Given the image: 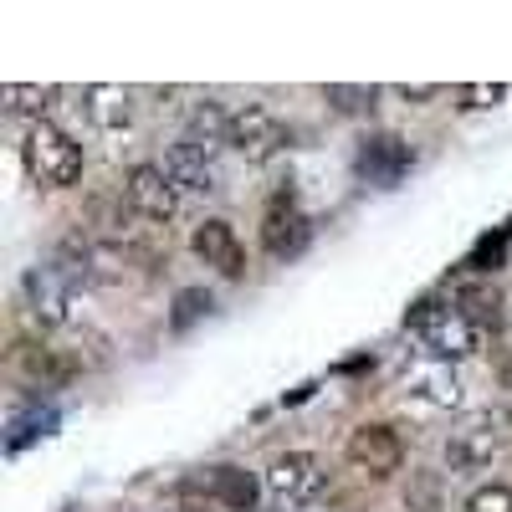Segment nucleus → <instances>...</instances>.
<instances>
[{
    "mask_svg": "<svg viewBox=\"0 0 512 512\" xmlns=\"http://www.w3.org/2000/svg\"><path fill=\"white\" fill-rule=\"evenodd\" d=\"M502 246H507V231L482 236V241L472 246V262H466V267H477V272H497V267H502Z\"/></svg>",
    "mask_w": 512,
    "mask_h": 512,
    "instance_id": "obj_24",
    "label": "nucleus"
},
{
    "mask_svg": "<svg viewBox=\"0 0 512 512\" xmlns=\"http://www.w3.org/2000/svg\"><path fill=\"white\" fill-rule=\"evenodd\" d=\"M282 144H287V128H282V118H277L272 108L246 103V108L231 113V149H236L246 164H267Z\"/></svg>",
    "mask_w": 512,
    "mask_h": 512,
    "instance_id": "obj_4",
    "label": "nucleus"
},
{
    "mask_svg": "<svg viewBox=\"0 0 512 512\" xmlns=\"http://www.w3.org/2000/svg\"><path fill=\"white\" fill-rule=\"evenodd\" d=\"M210 308H216V303H210V292L205 287H185L180 297H175V313H169V328H175V333H190Z\"/></svg>",
    "mask_w": 512,
    "mask_h": 512,
    "instance_id": "obj_20",
    "label": "nucleus"
},
{
    "mask_svg": "<svg viewBox=\"0 0 512 512\" xmlns=\"http://www.w3.org/2000/svg\"><path fill=\"white\" fill-rule=\"evenodd\" d=\"M410 395H420L425 405L451 410V405L461 400V384H456V374H451V369H425V374H415V379H410Z\"/></svg>",
    "mask_w": 512,
    "mask_h": 512,
    "instance_id": "obj_19",
    "label": "nucleus"
},
{
    "mask_svg": "<svg viewBox=\"0 0 512 512\" xmlns=\"http://www.w3.org/2000/svg\"><path fill=\"white\" fill-rule=\"evenodd\" d=\"M52 98H57V88H36V82H6V88H0V108L21 113V118H36V123L52 108Z\"/></svg>",
    "mask_w": 512,
    "mask_h": 512,
    "instance_id": "obj_18",
    "label": "nucleus"
},
{
    "mask_svg": "<svg viewBox=\"0 0 512 512\" xmlns=\"http://www.w3.org/2000/svg\"><path fill=\"white\" fill-rule=\"evenodd\" d=\"M123 200L139 221H169L180 210V185L164 175V164H134L123 175Z\"/></svg>",
    "mask_w": 512,
    "mask_h": 512,
    "instance_id": "obj_3",
    "label": "nucleus"
},
{
    "mask_svg": "<svg viewBox=\"0 0 512 512\" xmlns=\"http://www.w3.org/2000/svg\"><path fill=\"white\" fill-rule=\"evenodd\" d=\"M349 461L359 466L364 477L384 482V477H395V472H400V461H405V441L390 431V425H359V431L349 436Z\"/></svg>",
    "mask_w": 512,
    "mask_h": 512,
    "instance_id": "obj_6",
    "label": "nucleus"
},
{
    "mask_svg": "<svg viewBox=\"0 0 512 512\" xmlns=\"http://www.w3.org/2000/svg\"><path fill=\"white\" fill-rule=\"evenodd\" d=\"M52 431H57V410H52V405H26V410H16V415H11V436H6V451H11V456H21L31 441L52 436Z\"/></svg>",
    "mask_w": 512,
    "mask_h": 512,
    "instance_id": "obj_16",
    "label": "nucleus"
},
{
    "mask_svg": "<svg viewBox=\"0 0 512 512\" xmlns=\"http://www.w3.org/2000/svg\"><path fill=\"white\" fill-rule=\"evenodd\" d=\"M26 303H31V313L41 318V323H67L72 318V292H77V282L52 262V267H31L26 272Z\"/></svg>",
    "mask_w": 512,
    "mask_h": 512,
    "instance_id": "obj_8",
    "label": "nucleus"
},
{
    "mask_svg": "<svg viewBox=\"0 0 512 512\" xmlns=\"http://www.w3.org/2000/svg\"><path fill=\"white\" fill-rule=\"evenodd\" d=\"M200 482L210 502H221L231 512H256V497H262V482L241 472V466H210V472H200Z\"/></svg>",
    "mask_w": 512,
    "mask_h": 512,
    "instance_id": "obj_11",
    "label": "nucleus"
},
{
    "mask_svg": "<svg viewBox=\"0 0 512 512\" xmlns=\"http://www.w3.org/2000/svg\"><path fill=\"white\" fill-rule=\"evenodd\" d=\"M190 246H195L200 262H205V267H216L221 277H241V272H246V251H241L231 221H200L195 236H190Z\"/></svg>",
    "mask_w": 512,
    "mask_h": 512,
    "instance_id": "obj_10",
    "label": "nucleus"
},
{
    "mask_svg": "<svg viewBox=\"0 0 512 512\" xmlns=\"http://www.w3.org/2000/svg\"><path fill=\"white\" fill-rule=\"evenodd\" d=\"M405 502H410L415 512H441V477H431V472H420V477L410 482Z\"/></svg>",
    "mask_w": 512,
    "mask_h": 512,
    "instance_id": "obj_22",
    "label": "nucleus"
},
{
    "mask_svg": "<svg viewBox=\"0 0 512 512\" xmlns=\"http://www.w3.org/2000/svg\"><path fill=\"white\" fill-rule=\"evenodd\" d=\"M26 169L36 185L47 190H67L82 180V149L72 144V134H62L57 123H36L26 134Z\"/></svg>",
    "mask_w": 512,
    "mask_h": 512,
    "instance_id": "obj_2",
    "label": "nucleus"
},
{
    "mask_svg": "<svg viewBox=\"0 0 512 512\" xmlns=\"http://www.w3.org/2000/svg\"><path fill=\"white\" fill-rule=\"evenodd\" d=\"M164 175L175 180L180 190H216V169H210V159L195 149V144H169V154H164Z\"/></svg>",
    "mask_w": 512,
    "mask_h": 512,
    "instance_id": "obj_14",
    "label": "nucleus"
},
{
    "mask_svg": "<svg viewBox=\"0 0 512 512\" xmlns=\"http://www.w3.org/2000/svg\"><path fill=\"white\" fill-rule=\"evenodd\" d=\"M456 308H461V318L472 328H497L502 323V297L492 287H482V282H466L456 292Z\"/></svg>",
    "mask_w": 512,
    "mask_h": 512,
    "instance_id": "obj_17",
    "label": "nucleus"
},
{
    "mask_svg": "<svg viewBox=\"0 0 512 512\" xmlns=\"http://www.w3.org/2000/svg\"><path fill=\"white\" fill-rule=\"evenodd\" d=\"M185 144H195L205 159H216V154L231 144V113H226L221 103H200V108H190Z\"/></svg>",
    "mask_w": 512,
    "mask_h": 512,
    "instance_id": "obj_13",
    "label": "nucleus"
},
{
    "mask_svg": "<svg viewBox=\"0 0 512 512\" xmlns=\"http://www.w3.org/2000/svg\"><path fill=\"white\" fill-rule=\"evenodd\" d=\"M507 241H512V226H507Z\"/></svg>",
    "mask_w": 512,
    "mask_h": 512,
    "instance_id": "obj_27",
    "label": "nucleus"
},
{
    "mask_svg": "<svg viewBox=\"0 0 512 512\" xmlns=\"http://www.w3.org/2000/svg\"><path fill=\"white\" fill-rule=\"evenodd\" d=\"M308 241H313V221L292 205V195H277L267 205V221H262V246L277 256V262H292V256L308 251Z\"/></svg>",
    "mask_w": 512,
    "mask_h": 512,
    "instance_id": "obj_7",
    "label": "nucleus"
},
{
    "mask_svg": "<svg viewBox=\"0 0 512 512\" xmlns=\"http://www.w3.org/2000/svg\"><path fill=\"white\" fill-rule=\"evenodd\" d=\"M497 451V431H487V420H472L461 425V431H451L446 441V466L451 472H477V466H487Z\"/></svg>",
    "mask_w": 512,
    "mask_h": 512,
    "instance_id": "obj_12",
    "label": "nucleus"
},
{
    "mask_svg": "<svg viewBox=\"0 0 512 512\" xmlns=\"http://www.w3.org/2000/svg\"><path fill=\"white\" fill-rule=\"evenodd\" d=\"M456 98H461V108H497L507 98V88H502V82H466Z\"/></svg>",
    "mask_w": 512,
    "mask_h": 512,
    "instance_id": "obj_23",
    "label": "nucleus"
},
{
    "mask_svg": "<svg viewBox=\"0 0 512 512\" xmlns=\"http://www.w3.org/2000/svg\"><path fill=\"white\" fill-rule=\"evenodd\" d=\"M323 482H328V472H323V461H318L313 451H287V456L272 461V472H267L272 497H277V502H292V507L313 502V497L323 492Z\"/></svg>",
    "mask_w": 512,
    "mask_h": 512,
    "instance_id": "obj_5",
    "label": "nucleus"
},
{
    "mask_svg": "<svg viewBox=\"0 0 512 512\" xmlns=\"http://www.w3.org/2000/svg\"><path fill=\"white\" fill-rule=\"evenodd\" d=\"M410 164H415V154H410V144H405L400 134H374V139H364V149H359V175H364L369 185H379V190H395V185L405 180Z\"/></svg>",
    "mask_w": 512,
    "mask_h": 512,
    "instance_id": "obj_9",
    "label": "nucleus"
},
{
    "mask_svg": "<svg viewBox=\"0 0 512 512\" xmlns=\"http://www.w3.org/2000/svg\"><path fill=\"white\" fill-rule=\"evenodd\" d=\"M405 103H431V98H441V88H436V82H415V88H410V82H400V88H395Z\"/></svg>",
    "mask_w": 512,
    "mask_h": 512,
    "instance_id": "obj_26",
    "label": "nucleus"
},
{
    "mask_svg": "<svg viewBox=\"0 0 512 512\" xmlns=\"http://www.w3.org/2000/svg\"><path fill=\"white\" fill-rule=\"evenodd\" d=\"M410 338L441 364L451 359H466V354H477V328L461 318V308L451 303H415V313L405 318Z\"/></svg>",
    "mask_w": 512,
    "mask_h": 512,
    "instance_id": "obj_1",
    "label": "nucleus"
},
{
    "mask_svg": "<svg viewBox=\"0 0 512 512\" xmlns=\"http://www.w3.org/2000/svg\"><path fill=\"white\" fill-rule=\"evenodd\" d=\"M466 512H512V487L507 482H487L466 497Z\"/></svg>",
    "mask_w": 512,
    "mask_h": 512,
    "instance_id": "obj_21",
    "label": "nucleus"
},
{
    "mask_svg": "<svg viewBox=\"0 0 512 512\" xmlns=\"http://www.w3.org/2000/svg\"><path fill=\"white\" fill-rule=\"evenodd\" d=\"M328 103H333L338 113H364V108L374 103V88H344V82H333Z\"/></svg>",
    "mask_w": 512,
    "mask_h": 512,
    "instance_id": "obj_25",
    "label": "nucleus"
},
{
    "mask_svg": "<svg viewBox=\"0 0 512 512\" xmlns=\"http://www.w3.org/2000/svg\"><path fill=\"white\" fill-rule=\"evenodd\" d=\"M88 118L98 123V128H108V134H118V128H128L134 123V98H128L123 88H88Z\"/></svg>",
    "mask_w": 512,
    "mask_h": 512,
    "instance_id": "obj_15",
    "label": "nucleus"
}]
</instances>
